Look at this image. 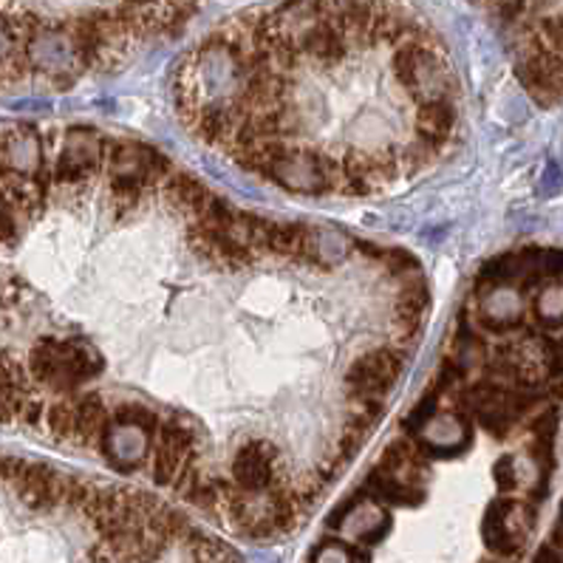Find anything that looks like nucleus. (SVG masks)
<instances>
[{
  "label": "nucleus",
  "instance_id": "19",
  "mask_svg": "<svg viewBox=\"0 0 563 563\" xmlns=\"http://www.w3.org/2000/svg\"><path fill=\"white\" fill-rule=\"evenodd\" d=\"M167 190H170L173 201L179 207H185V210H190L192 216H201V212L210 207V201L216 199L199 179H192L187 173H176L170 179V185H167Z\"/></svg>",
  "mask_w": 563,
  "mask_h": 563
},
{
  "label": "nucleus",
  "instance_id": "17",
  "mask_svg": "<svg viewBox=\"0 0 563 563\" xmlns=\"http://www.w3.org/2000/svg\"><path fill=\"white\" fill-rule=\"evenodd\" d=\"M309 239L312 230L303 224H266L264 252H272L278 258L309 261Z\"/></svg>",
  "mask_w": 563,
  "mask_h": 563
},
{
  "label": "nucleus",
  "instance_id": "6",
  "mask_svg": "<svg viewBox=\"0 0 563 563\" xmlns=\"http://www.w3.org/2000/svg\"><path fill=\"white\" fill-rule=\"evenodd\" d=\"M334 165H338V159L314 151V147L286 145L266 170V179L292 192L318 196V192L334 190Z\"/></svg>",
  "mask_w": 563,
  "mask_h": 563
},
{
  "label": "nucleus",
  "instance_id": "18",
  "mask_svg": "<svg viewBox=\"0 0 563 563\" xmlns=\"http://www.w3.org/2000/svg\"><path fill=\"white\" fill-rule=\"evenodd\" d=\"M482 538L484 547L493 552V555L512 558L518 552V543L512 541L510 532H507V521H504V496L487 507L482 521Z\"/></svg>",
  "mask_w": 563,
  "mask_h": 563
},
{
  "label": "nucleus",
  "instance_id": "20",
  "mask_svg": "<svg viewBox=\"0 0 563 563\" xmlns=\"http://www.w3.org/2000/svg\"><path fill=\"white\" fill-rule=\"evenodd\" d=\"M345 255H349V239H343L334 230H312V239H309V261H314V264H338Z\"/></svg>",
  "mask_w": 563,
  "mask_h": 563
},
{
  "label": "nucleus",
  "instance_id": "4",
  "mask_svg": "<svg viewBox=\"0 0 563 563\" xmlns=\"http://www.w3.org/2000/svg\"><path fill=\"white\" fill-rule=\"evenodd\" d=\"M199 424L185 413H170L162 419L153 437V478L156 484H176L179 476L199 462Z\"/></svg>",
  "mask_w": 563,
  "mask_h": 563
},
{
  "label": "nucleus",
  "instance_id": "2",
  "mask_svg": "<svg viewBox=\"0 0 563 563\" xmlns=\"http://www.w3.org/2000/svg\"><path fill=\"white\" fill-rule=\"evenodd\" d=\"M394 77L405 91L417 97L419 106L428 102H453L456 97V77L442 54L428 43H405L394 54Z\"/></svg>",
  "mask_w": 563,
  "mask_h": 563
},
{
  "label": "nucleus",
  "instance_id": "1",
  "mask_svg": "<svg viewBox=\"0 0 563 563\" xmlns=\"http://www.w3.org/2000/svg\"><path fill=\"white\" fill-rule=\"evenodd\" d=\"M34 377L60 394L77 391L82 383L102 372V357L86 340L43 338L32 352Z\"/></svg>",
  "mask_w": 563,
  "mask_h": 563
},
{
  "label": "nucleus",
  "instance_id": "13",
  "mask_svg": "<svg viewBox=\"0 0 563 563\" xmlns=\"http://www.w3.org/2000/svg\"><path fill=\"white\" fill-rule=\"evenodd\" d=\"M153 437H156V433L145 431L140 424L111 422L108 424V431L102 433L100 442L113 467L133 471L136 464H142V459H145L147 451L153 448Z\"/></svg>",
  "mask_w": 563,
  "mask_h": 563
},
{
  "label": "nucleus",
  "instance_id": "3",
  "mask_svg": "<svg viewBox=\"0 0 563 563\" xmlns=\"http://www.w3.org/2000/svg\"><path fill=\"white\" fill-rule=\"evenodd\" d=\"M106 167L117 199L136 205L142 192L170 173V162L156 147L140 142H108Z\"/></svg>",
  "mask_w": 563,
  "mask_h": 563
},
{
  "label": "nucleus",
  "instance_id": "27",
  "mask_svg": "<svg viewBox=\"0 0 563 563\" xmlns=\"http://www.w3.org/2000/svg\"><path fill=\"white\" fill-rule=\"evenodd\" d=\"M532 563H563V552H558L555 547H541V550L536 552V558H532Z\"/></svg>",
  "mask_w": 563,
  "mask_h": 563
},
{
  "label": "nucleus",
  "instance_id": "22",
  "mask_svg": "<svg viewBox=\"0 0 563 563\" xmlns=\"http://www.w3.org/2000/svg\"><path fill=\"white\" fill-rule=\"evenodd\" d=\"M360 561H363V558H360L352 547H345V543L340 541H325L312 552V563H360Z\"/></svg>",
  "mask_w": 563,
  "mask_h": 563
},
{
  "label": "nucleus",
  "instance_id": "25",
  "mask_svg": "<svg viewBox=\"0 0 563 563\" xmlns=\"http://www.w3.org/2000/svg\"><path fill=\"white\" fill-rule=\"evenodd\" d=\"M12 48H14L12 32H9V29H7V23L0 21V66H7Z\"/></svg>",
  "mask_w": 563,
  "mask_h": 563
},
{
  "label": "nucleus",
  "instance_id": "12",
  "mask_svg": "<svg viewBox=\"0 0 563 563\" xmlns=\"http://www.w3.org/2000/svg\"><path fill=\"white\" fill-rule=\"evenodd\" d=\"M332 523L338 527L340 536H343L345 541L374 543L385 536V530H388V512H385V507L377 498L365 496L354 498V501L345 507L343 518H332Z\"/></svg>",
  "mask_w": 563,
  "mask_h": 563
},
{
  "label": "nucleus",
  "instance_id": "10",
  "mask_svg": "<svg viewBox=\"0 0 563 563\" xmlns=\"http://www.w3.org/2000/svg\"><path fill=\"white\" fill-rule=\"evenodd\" d=\"M26 60L41 71L63 74L82 63V54L74 34L66 29H37L26 43Z\"/></svg>",
  "mask_w": 563,
  "mask_h": 563
},
{
  "label": "nucleus",
  "instance_id": "9",
  "mask_svg": "<svg viewBox=\"0 0 563 563\" xmlns=\"http://www.w3.org/2000/svg\"><path fill=\"white\" fill-rule=\"evenodd\" d=\"M108 145L97 131L77 128L66 133L60 162H57V179L60 181H82L100 170L106 162Z\"/></svg>",
  "mask_w": 563,
  "mask_h": 563
},
{
  "label": "nucleus",
  "instance_id": "5",
  "mask_svg": "<svg viewBox=\"0 0 563 563\" xmlns=\"http://www.w3.org/2000/svg\"><path fill=\"white\" fill-rule=\"evenodd\" d=\"M230 516L252 538H269L286 532L295 523V498L278 487L264 493H241L232 487L227 498Z\"/></svg>",
  "mask_w": 563,
  "mask_h": 563
},
{
  "label": "nucleus",
  "instance_id": "21",
  "mask_svg": "<svg viewBox=\"0 0 563 563\" xmlns=\"http://www.w3.org/2000/svg\"><path fill=\"white\" fill-rule=\"evenodd\" d=\"M532 309H536V318L541 320L543 325H550V329L561 325L563 323V284L552 280V284L541 286V292L536 295Z\"/></svg>",
  "mask_w": 563,
  "mask_h": 563
},
{
  "label": "nucleus",
  "instance_id": "23",
  "mask_svg": "<svg viewBox=\"0 0 563 563\" xmlns=\"http://www.w3.org/2000/svg\"><path fill=\"white\" fill-rule=\"evenodd\" d=\"M521 459L518 456H501L496 462V484L501 493H516L523 484L521 471H518Z\"/></svg>",
  "mask_w": 563,
  "mask_h": 563
},
{
  "label": "nucleus",
  "instance_id": "26",
  "mask_svg": "<svg viewBox=\"0 0 563 563\" xmlns=\"http://www.w3.org/2000/svg\"><path fill=\"white\" fill-rule=\"evenodd\" d=\"M547 357H550V363L555 365H563V334L561 338H552L547 340Z\"/></svg>",
  "mask_w": 563,
  "mask_h": 563
},
{
  "label": "nucleus",
  "instance_id": "15",
  "mask_svg": "<svg viewBox=\"0 0 563 563\" xmlns=\"http://www.w3.org/2000/svg\"><path fill=\"white\" fill-rule=\"evenodd\" d=\"M478 318L493 332H507L523 318V298L518 286H484L478 295Z\"/></svg>",
  "mask_w": 563,
  "mask_h": 563
},
{
  "label": "nucleus",
  "instance_id": "7",
  "mask_svg": "<svg viewBox=\"0 0 563 563\" xmlns=\"http://www.w3.org/2000/svg\"><path fill=\"white\" fill-rule=\"evenodd\" d=\"M405 365V354L397 349H374L354 360L345 372V388L363 405H379V399L391 391Z\"/></svg>",
  "mask_w": 563,
  "mask_h": 563
},
{
  "label": "nucleus",
  "instance_id": "16",
  "mask_svg": "<svg viewBox=\"0 0 563 563\" xmlns=\"http://www.w3.org/2000/svg\"><path fill=\"white\" fill-rule=\"evenodd\" d=\"M456 128V106L453 102H428L417 108V133L419 145L431 153L442 151Z\"/></svg>",
  "mask_w": 563,
  "mask_h": 563
},
{
  "label": "nucleus",
  "instance_id": "28",
  "mask_svg": "<svg viewBox=\"0 0 563 563\" xmlns=\"http://www.w3.org/2000/svg\"><path fill=\"white\" fill-rule=\"evenodd\" d=\"M550 547H555L558 552H563V504H561V516H558V521H555V530H552Z\"/></svg>",
  "mask_w": 563,
  "mask_h": 563
},
{
  "label": "nucleus",
  "instance_id": "11",
  "mask_svg": "<svg viewBox=\"0 0 563 563\" xmlns=\"http://www.w3.org/2000/svg\"><path fill=\"white\" fill-rule=\"evenodd\" d=\"M471 422L462 413L453 411H437L433 417L424 419L419 424V439L428 453H439V456H453V453L464 451L471 444Z\"/></svg>",
  "mask_w": 563,
  "mask_h": 563
},
{
  "label": "nucleus",
  "instance_id": "24",
  "mask_svg": "<svg viewBox=\"0 0 563 563\" xmlns=\"http://www.w3.org/2000/svg\"><path fill=\"white\" fill-rule=\"evenodd\" d=\"M383 258L388 261V264H391V269H394V272H408V275H417V269H419L417 258H413L411 252L391 250V252H385Z\"/></svg>",
  "mask_w": 563,
  "mask_h": 563
},
{
  "label": "nucleus",
  "instance_id": "8",
  "mask_svg": "<svg viewBox=\"0 0 563 563\" xmlns=\"http://www.w3.org/2000/svg\"><path fill=\"white\" fill-rule=\"evenodd\" d=\"M278 448L266 439H252L241 444L232 456V484L241 493H264L275 487Z\"/></svg>",
  "mask_w": 563,
  "mask_h": 563
},
{
  "label": "nucleus",
  "instance_id": "29",
  "mask_svg": "<svg viewBox=\"0 0 563 563\" xmlns=\"http://www.w3.org/2000/svg\"><path fill=\"white\" fill-rule=\"evenodd\" d=\"M487 563H504V561H487Z\"/></svg>",
  "mask_w": 563,
  "mask_h": 563
},
{
  "label": "nucleus",
  "instance_id": "14",
  "mask_svg": "<svg viewBox=\"0 0 563 563\" xmlns=\"http://www.w3.org/2000/svg\"><path fill=\"white\" fill-rule=\"evenodd\" d=\"M43 167V145L34 131H12L0 136V170L32 179Z\"/></svg>",
  "mask_w": 563,
  "mask_h": 563
}]
</instances>
